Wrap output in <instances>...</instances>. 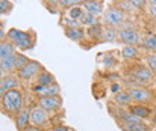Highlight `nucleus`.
Instances as JSON below:
<instances>
[{"label":"nucleus","instance_id":"nucleus-1","mask_svg":"<svg viewBox=\"0 0 156 131\" xmlns=\"http://www.w3.org/2000/svg\"><path fill=\"white\" fill-rule=\"evenodd\" d=\"M0 104H2V109L6 115H9V116L17 115L23 107V93H21V90H18V89L8 90L0 98Z\"/></svg>","mask_w":156,"mask_h":131},{"label":"nucleus","instance_id":"nucleus-2","mask_svg":"<svg viewBox=\"0 0 156 131\" xmlns=\"http://www.w3.org/2000/svg\"><path fill=\"white\" fill-rule=\"evenodd\" d=\"M102 21H103L105 26L121 27L123 23L126 21V15H124V12H121L118 8L109 6L108 9H105L103 14H102Z\"/></svg>","mask_w":156,"mask_h":131},{"label":"nucleus","instance_id":"nucleus-3","mask_svg":"<svg viewBox=\"0 0 156 131\" xmlns=\"http://www.w3.org/2000/svg\"><path fill=\"white\" fill-rule=\"evenodd\" d=\"M41 71H43V65L38 60H29L27 65H24L21 69L17 71V76L20 80H30V79L37 77Z\"/></svg>","mask_w":156,"mask_h":131},{"label":"nucleus","instance_id":"nucleus-4","mask_svg":"<svg viewBox=\"0 0 156 131\" xmlns=\"http://www.w3.org/2000/svg\"><path fill=\"white\" fill-rule=\"evenodd\" d=\"M130 72H132V77H133L136 82H140V83L149 85V83L153 80V72L149 69V66H146V65H143V63L133 65L132 69H130Z\"/></svg>","mask_w":156,"mask_h":131},{"label":"nucleus","instance_id":"nucleus-5","mask_svg":"<svg viewBox=\"0 0 156 131\" xmlns=\"http://www.w3.org/2000/svg\"><path fill=\"white\" fill-rule=\"evenodd\" d=\"M117 36H118V41L123 42L124 45H136L141 41L140 33L133 27H121V29H118Z\"/></svg>","mask_w":156,"mask_h":131},{"label":"nucleus","instance_id":"nucleus-6","mask_svg":"<svg viewBox=\"0 0 156 131\" xmlns=\"http://www.w3.org/2000/svg\"><path fill=\"white\" fill-rule=\"evenodd\" d=\"M35 41H37V33L34 30H26V32L23 30L20 38L14 42V45H15V48H20V50L26 51V50H32L34 48Z\"/></svg>","mask_w":156,"mask_h":131},{"label":"nucleus","instance_id":"nucleus-7","mask_svg":"<svg viewBox=\"0 0 156 131\" xmlns=\"http://www.w3.org/2000/svg\"><path fill=\"white\" fill-rule=\"evenodd\" d=\"M127 93H129L130 99L135 101L136 104H147L152 99V92L149 89H144V87H138V86L129 87Z\"/></svg>","mask_w":156,"mask_h":131},{"label":"nucleus","instance_id":"nucleus-8","mask_svg":"<svg viewBox=\"0 0 156 131\" xmlns=\"http://www.w3.org/2000/svg\"><path fill=\"white\" fill-rule=\"evenodd\" d=\"M61 106H62V98L59 95H55V96H40L38 98V107L44 109L47 113L61 109Z\"/></svg>","mask_w":156,"mask_h":131},{"label":"nucleus","instance_id":"nucleus-9","mask_svg":"<svg viewBox=\"0 0 156 131\" xmlns=\"http://www.w3.org/2000/svg\"><path fill=\"white\" fill-rule=\"evenodd\" d=\"M29 121H30V125L43 127V125L49 121V115H47V112H46L44 109H41V107H34V109H30Z\"/></svg>","mask_w":156,"mask_h":131},{"label":"nucleus","instance_id":"nucleus-10","mask_svg":"<svg viewBox=\"0 0 156 131\" xmlns=\"http://www.w3.org/2000/svg\"><path fill=\"white\" fill-rule=\"evenodd\" d=\"M34 93L40 98V96H55V95H59L61 93V87L58 83H53V85H49V86H35L32 87Z\"/></svg>","mask_w":156,"mask_h":131},{"label":"nucleus","instance_id":"nucleus-11","mask_svg":"<svg viewBox=\"0 0 156 131\" xmlns=\"http://www.w3.org/2000/svg\"><path fill=\"white\" fill-rule=\"evenodd\" d=\"M83 11H87L88 14L94 15V17H100L103 14V2L102 0H85L82 3Z\"/></svg>","mask_w":156,"mask_h":131},{"label":"nucleus","instance_id":"nucleus-12","mask_svg":"<svg viewBox=\"0 0 156 131\" xmlns=\"http://www.w3.org/2000/svg\"><path fill=\"white\" fill-rule=\"evenodd\" d=\"M18 85H20V83H18V79H17V77H14V76H11V74L5 76V77L0 80V98H2L8 90L17 89Z\"/></svg>","mask_w":156,"mask_h":131},{"label":"nucleus","instance_id":"nucleus-13","mask_svg":"<svg viewBox=\"0 0 156 131\" xmlns=\"http://www.w3.org/2000/svg\"><path fill=\"white\" fill-rule=\"evenodd\" d=\"M127 110L132 115H135L138 119H147L152 116V109L147 107L146 104H130Z\"/></svg>","mask_w":156,"mask_h":131},{"label":"nucleus","instance_id":"nucleus-14","mask_svg":"<svg viewBox=\"0 0 156 131\" xmlns=\"http://www.w3.org/2000/svg\"><path fill=\"white\" fill-rule=\"evenodd\" d=\"M29 113H30V109H21V110L15 115L14 122H15V127H17V130L18 131H21L23 128H26V127H29V125H30Z\"/></svg>","mask_w":156,"mask_h":131},{"label":"nucleus","instance_id":"nucleus-15","mask_svg":"<svg viewBox=\"0 0 156 131\" xmlns=\"http://www.w3.org/2000/svg\"><path fill=\"white\" fill-rule=\"evenodd\" d=\"M85 35H87V30H83V27H82V26H79V27H68V29H65V36H67L68 39L74 41V42H80V41L85 38Z\"/></svg>","mask_w":156,"mask_h":131},{"label":"nucleus","instance_id":"nucleus-16","mask_svg":"<svg viewBox=\"0 0 156 131\" xmlns=\"http://www.w3.org/2000/svg\"><path fill=\"white\" fill-rule=\"evenodd\" d=\"M15 54H17V51H14V53H11L9 56H6L5 59H2L0 60V71L3 72V74H11L15 68H14V62H15Z\"/></svg>","mask_w":156,"mask_h":131},{"label":"nucleus","instance_id":"nucleus-17","mask_svg":"<svg viewBox=\"0 0 156 131\" xmlns=\"http://www.w3.org/2000/svg\"><path fill=\"white\" fill-rule=\"evenodd\" d=\"M35 85H38V86H49V85H53L55 83V77H53V74H50L49 71H46V69H43L37 77H35Z\"/></svg>","mask_w":156,"mask_h":131},{"label":"nucleus","instance_id":"nucleus-18","mask_svg":"<svg viewBox=\"0 0 156 131\" xmlns=\"http://www.w3.org/2000/svg\"><path fill=\"white\" fill-rule=\"evenodd\" d=\"M114 102L118 106V107H129L132 99L129 96L127 92H123V90H118L117 93H114Z\"/></svg>","mask_w":156,"mask_h":131},{"label":"nucleus","instance_id":"nucleus-19","mask_svg":"<svg viewBox=\"0 0 156 131\" xmlns=\"http://www.w3.org/2000/svg\"><path fill=\"white\" fill-rule=\"evenodd\" d=\"M117 33H118V30H115V27L103 26V30H102V41H103V42H115V41L118 39Z\"/></svg>","mask_w":156,"mask_h":131},{"label":"nucleus","instance_id":"nucleus-20","mask_svg":"<svg viewBox=\"0 0 156 131\" xmlns=\"http://www.w3.org/2000/svg\"><path fill=\"white\" fill-rule=\"evenodd\" d=\"M102 30H103V24L97 23V24H94V26H91V27L87 29V35H88L93 41L100 42V41H102Z\"/></svg>","mask_w":156,"mask_h":131},{"label":"nucleus","instance_id":"nucleus-21","mask_svg":"<svg viewBox=\"0 0 156 131\" xmlns=\"http://www.w3.org/2000/svg\"><path fill=\"white\" fill-rule=\"evenodd\" d=\"M14 51H15V45L11 42V41H8V39L0 41V60L5 59L6 56H9Z\"/></svg>","mask_w":156,"mask_h":131},{"label":"nucleus","instance_id":"nucleus-22","mask_svg":"<svg viewBox=\"0 0 156 131\" xmlns=\"http://www.w3.org/2000/svg\"><path fill=\"white\" fill-rule=\"evenodd\" d=\"M123 131H149V127L140 121V122H129V124H121Z\"/></svg>","mask_w":156,"mask_h":131},{"label":"nucleus","instance_id":"nucleus-23","mask_svg":"<svg viewBox=\"0 0 156 131\" xmlns=\"http://www.w3.org/2000/svg\"><path fill=\"white\" fill-rule=\"evenodd\" d=\"M79 23H80L82 27H91V26L97 24V17H94V15L88 14L87 11H83L80 18H79Z\"/></svg>","mask_w":156,"mask_h":131},{"label":"nucleus","instance_id":"nucleus-24","mask_svg":"<svg viewBox=\"0 0 156 131\" xmlns=\"http://www.w3.org/2000/svg\"><path fill=\"white\" fill-rule=\"evenodd\" d=\"M143 47L146 50H152L153 53H156V35L155 33H147L144 38H143Z\"/></svg>","mask_w":156,"mask_h":131},{"label":"nucleus","instance_id":"nucleus-25","mask_svg":"<svg viewBox=\"0 0 156 131\" xmlns=\"http://www.w3.org/2000/svg\"><path fill=\"white\" fill-rule=\"evenodd\" d=\"M121 56H123V59H127V60L135 59L138 56V48L135 45H124L121 50Z\"/></svg>","mask_w":156,"mask_h":131},{"label":"nucleus","instance_id":"nucleus-26","mask_svg":"<svg viewBox=\"0 0 156 131\" xmlns=\"http://www.w3.org/2000/svg\"><path fill=\"white\" fill-rule=\"evenodd\" d=\"M29 63V57L27 56H24L23 53H17L15 54V62H14V68H15V71H18V69H21L24 65H27Z\"/></svg>","mask_w":156,"mask_h":131},{"label":"nucleus","instance_id":"nucleus-27","mask_svg":"<svg viewBox=\"0 0 156 131\" xmlns=\"http://www.w3.org/2000/svg\"><path fill=\"white\" fill-rule=\"evenodd\" d=\"M83 12V8L82 6H70L68 8V12H67V17L73 18V20H79L80 15Z\"/></svg>","mask_w":156,"mask_h":131},{"label":"nucleus","instance_id":"nucleus-28","mask_svg":"<svg viewBox=\"0 0 156 131\" xmlns=\"http://www.w3.org/2000/svg\"><path fill=\"white\" fill-rule=\"evenodd\" d=\"M12 8H14V5L9 0H0V15L9 14L12 11Z\"/></svg>","mask_w":156,"mask_h":131},{"label":"nucleus","instance_id":"nucleus-29","mask_svg":"<svg viewBox=\"0 0 156 131\" xmlns=\"http://www.w3.org/2000/svg\"><path fill=\"white\" fill-rule=\"evenodd\" d=\"M147 66L153 74H156V53H150L147 56Z\"/></svg>","mask_w":156,"mask_h":131},{"label":"nucleus","instance_id":"nucleus-30","mask_svg":"<svg viewBox=\"0 0 156 131\" xmlns=\"http://www.w3.org/2000/svg\"><path fill=\"white\" fill-rule=\"evenodd\" d=\"M62 24L65 26V29H68V27H79V26H80L79 20H73V18H70V17L64 18V20H62Z\"/></svg>","mask_w":156,"mask_h":131},{"label":"nucleus","instance_id":"nucleus-31","mask_svg":"<svg viewBox=\"0 0 156 131\" xmlns=\"http://www.w3.org/2000/svg\"><path fill=\"white\" fill-rule=\"evenodd\" d=\"M127 2L132 8H136V9H144L147 5V0H127Z\"/></svg>","mask_w":156,"mask_h":131},{"label":"nucleus","instance_id":"nucleus-32","mask_svg":"<svg viewBox=\"0 0 156 131\" xmlns=\"http://www.w3.org/2000/svg\"><path fill=\"white\" fill-rule=\"evenodd\" d=\"M50 131H73V130H70V128L65 127V125H56V127L50 128Z\"/></svg>","mask_w":156,"mask_h":131},{"label":"nucleus","instance_id":"nucleus-33","mask_svg":"<svg viewBox=\"0 0 156 131\" xmlns=\"http://www.w3.org/2000/svg\"><path fill=\"white\" fill-rule=\"evenodd\" d=\"M149 15H150L153 20H156V6H150V8H149Z\"/></svg>","mask_w":156,"mask_h":131},{"label":"nucleus","instance_id":"nucleus-34","mask_svg":"<svg viewBox=\"0 0 156 131\" xmlns=\"http://www.w3.org/2000/svg\"><path fill=\"white\" fill-rule=\"evenodd\" d=\"M21 131H43L40 127H35V125H29V127H26V128H23Z\"/></svg>","mask_w":156,"mask_h":131},{"label":"nucleus","instance_id":"nucleus-35","mask_svg":"<svg viewBox=\"0 0 156 131\" xmlns=\"http://www.w3.org/2000/svg\"><path fill=\"white\" fill-rule=\"evenodd\" d=\"M83 2H85V0H68L70 6H80Z\"/></svg>","mask_w":156,"mask_h":131},{"label":"nucleus","instance_id":"nucleus-36","mask_svg":"<svg viewBox=\"0 0 156 131\" xmlns=\"http://www.w3.org/2000/svg\"><path fill=\"white\" fill-rule=\"evenodd\" d=\"M59 6H62V8H70V3H68V0H59Z\"/></svg>","mask_w":156,"mask_h":131},{"label":"nucleus","instance_id":"nucleus-37","mask_svg":"<svg viewBox=\"0 0 156 131\" xmlns=\"http://www.w3.org/2000/svg\"><path fill=\"white\" fill-rule=\"evenodd\" d=\"M6 38V33H5V30H3V26H2V23H0V41H3Z\"/></svg>","mask_w":156,"mask_h":131},{"label":"nucleus","instance_id":"nucleus-38","mask_svg":"<svg viewBox=\"0 0 156 131\" xmlns=\"http://www.w3.org/2000/svg\"><path fill=\"white\" fill-rule=\"evenodd\" d=\"M150 118H152V121L156 124V106L152 109V116H150Z\"/></svg>","mask_w":156,"mask_h":131},{"label":"nucleus","instance_id":"nucleus-39","mask_svg":"<svg viewBox=\"0 0 156 131\" xmlns=\"http://www.w3.org/2000/svg\"><path fill=\"white\" fill-rule=\"evenodd\" d=\"M118 89H120V86H118V85H117V83H114V85H112V86H111V90H112V92H114V93H117V92H118Z\"/></svg>","mask_w":156,"mask_h":131},{"label":"nucleus","instance_id":"nucleus-40","mask_svg":"<svg viewBox=\"0 0 156 131\" xmlns=\"http://www.w3.org/2000/svg\"><path fill=\"white\" fill-rule=\"evenodd\" d=\"M44 2H46L47 5H55V6L59 5V0H44Z\"/></svg>","mask_w":156,"mask_h":131},{"label":"nucleus","instance_id":"nucleus-41","mask_svg":"<svg viewBox=\"0 0 156 131\" xmlns=\"http://www.w3.org/2000/svg\"><path fill=\"white\" fill-rule=\"evenodd\" d=\"M150 3V6H156V0H147Z\"/></svg>","mask_w":156,"mask_h":131},{"label":"nucleus","instance_id":"nucleus-42","mask_svg":"<svg viewBox=\"0 0 156 131\" xmlns=\"http://www.w3.org/2000/svg\"><path fill=\"white\" fill-rule=\"evenodd\" d=\"M2 79H3V72L0 71V80H2Z\"/></svg>","mask_w":156,"mask_h":131},{"label":"nucleus","instance_id":"nucleus-43","mask_svg":"<svg viewBox=\"0 0 156 131\" xmlns=\"http://www.w3.org/2000/svg\"><path fill=\"white\" fill-rule=\"evenodd\" d=\"M153 131H156V130H153Z\"/></svg>","mask_w":156,"mask_h":131}]
</instances>
